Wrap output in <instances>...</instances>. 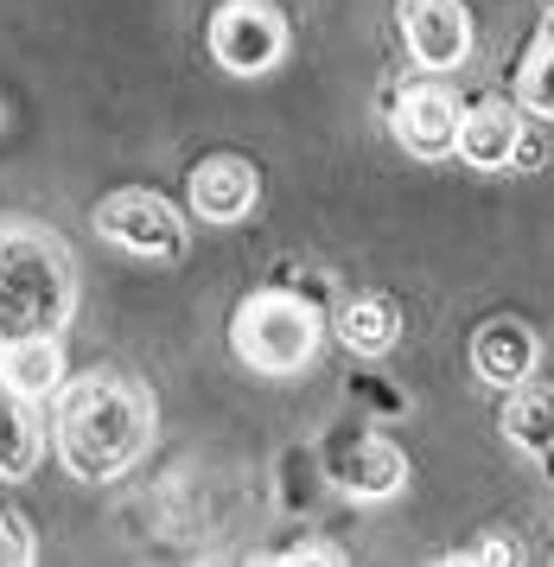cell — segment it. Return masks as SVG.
<instances>
[{
    "mask_svg": "<svg viewBox=\"0 0 554 567\" xmlns=\"http://www.w3.org/2000/svg\"><path fill=\"white\" fill-rule=\"evenodd\" d=\"M153 440V402L122 377H76L58 395V453L76 478H122Z\"/></svg>",
    "mask_w": 554,
    "mask_h": 567,
    "instance_id": "1",
    "label": "cell"
},
{
    "mask_svg": "<svg viewBox=\"0 0 554 567\" xmlns=\"http://www.w3.org/2000/svg\"><path fill=\"white\" fill-rule=\"evenodd\" d=\"M76 307V275L64 243L45 230H0V344L58 338Z\"/></svg>",
    "mask_w": 554,
    "mask_h": 567,
    "instance_id": "2",
    "label": "cell"
},
{
    "mask_svg": "<svg viewBox=\"0 0 554 567\" xmlns=\"http://www.w3.org/2000/svg\"><path fill=\"white\" fill-rule=\"evenodd\" d=\"M229 338H236L243 363L268 370V377H294L319 351V312L306 300H294V293H255L249 307L236 312Z\"/></svg>",
    "mask_w": 554,
    "mask_h": 567,
    "instance_id": "3",
    "label": "cell"
},
{
    "mask_svg": "<svg viewBox=\"0 0 554 567\" xmlns=\"http://www.w3.org/2000/svg\"><path fill=\"white\" fill-rule=\"evenodd\" d=\"M211 52H217L224 71L255 78V71L280 64L287 27H280V13L268 0H229V7H217V20H211Z\"/></svg>",
    "mask_w": 554,
    "mask_h": 567,
    "instance_id": "4",
    "label": "cell"
},
{
    "mask_svg": "<svg viewBox=\"0 0 554 567\" xmlns=\"http://www.w3.org/2000/svg\"><path fill=\"white\" fill-rule=\"evenodd\" d=\"M96 230L109 236V243H122L127 256H153V261L185 256V224H178L173 205L153 198V192H115V198H102Z\"/></svg>",
    "mask_w": 554,
    "mask_h": 567,
    "instance_id": "5",
    "label": "cell"
},
{
    "mask_svg": "<svg viewBox=\"0 0 554 567\" xmlns=\"http://www.w3.org/2000/svg\"><path fill=\"white\" fill-rule=\"evenodd\" d=\"M402 39L428 71H453L472 52V20L459 0H402Z\"/></svg>",
    "mask_w": 554,
    "mask_h": 567,
    "instance_id": "6",
    "label": "cell"
},
{
    "mask_svg": "<svg viewBox=\"0 0 554 567\" xmlns=\"http://www.w3.org/2000/svg\"><path fill=\"white\" fill-rule=\"evenodd\" d=\"M459 115H465V109H459L447 90H433V83H414V90H402V103H396V141H402L408 154L440 159V154H453Z\"/></svg>",
    "mask_w": 554,
    "mask_h": 567,
    "instance_id": "7",
    "label": "cell"
},
{
    "mask_svg": "<svg viewBox=\"0 0 554 567\" xmlns=\"http://www.w3.org/2000/svg\"><path fill=\"white\" fill-rule=\"evenodd\" d=\"M255 166L249 159H204L198 173H192V205H198V217H211V224H236V217H249L255 210Z\"/></svg>",
    "mask_w": 554,
    "mask_h": 567,
    "instance_id": "8",
    "label": "cell"
},
{
    "mask_svg": "<svg viewBox=\"0 0 554 567\" xmlns=\"http://www.w3.org/2000/svg\"><path fill=\"white\" fill-rule=\"evenodd\" d=\"M472 370H479L484 383H497V389L530 383L535 377V332L516 326V319H491V326L472 338Z\"/></svg>",
    "mask_w": 554,
    "mask_h": 567,
    "instance_id": "9",
    "label": "cell"
},
{
    "mask_svg": "<svg viewBox=\"0 0 554 567\" xmlns=\"http://www.w3.org/2000/svg\"><path fill=\"white\" fill-rule=\"evenodd\" d=\"M453 147L472 159V166L497 173V166H510L516 147H523V122H516V109L510 103H479V109L459 115V141Z\"/></svg>",
    "mask_w": 554,
    "mask_h": 567,
    "instance_id": "10",
    "label": "cell"
},
{
    "mask_svg": "<svg viewBox=\"0 0 554 567\" xmlns=\"http://www.w3.org/2000/svg\"><path fill=\"white\" fill-rule=\"evenodd\" d=\"M331 478L345 491H357V497H389V491H402L408 460L389 440H351V446L331 460Z\"/></svg>",
    "mask_w": 554,
    "mask_h": 567,
    "instance_id": "11",
    "label": "cell"
},
{
    "mask_svg": "<svg viewBox=\"0 0 554 567\" xmlns=\"http://www.w3.org/2000/svg\"><path fill=\"white\" fill-rule=\"evenodd\" d=\"M0 377L20 389L25 402L58 395L64 389V351H58V338H13V344H0Z\"/></svg>",
    "mask_w": 554,
    "mask_h": 567,
    "instance_id": "12",
    "label": "cell"
},
{
    "mask_svg": "<svg viewBox=\"0 0 554 567\" xmlns=\"http://www.w3.org/2000/svg\"><path fill=\"white\" fill-rule=\"evenodd\" d=\"M504 434L523 453H554V389L548 383H516L504 402Z\"/></svg>",
    "mask_w": 554,
    "mask_h": 567,
    "instance_id": "13",
    "label": "cell"
},
{
    "mask_svg": "<svg viewBox=\"0 0 554 567\" xmlns=\"http://www.w3.org/2000/svg\"><path fill=\"white\" fill-rule=\"evenodd\" d=\"M39 465V427L25 414V395L0 377V478H25Z\"/></svg>",
    "mask_w": 554,
    "mask_h": 567,
    "instance_id": "14",
    "label": "cell"
},
{
    "mask_svg": "<svg viewBox=\"0 0 554 567\" xmlns=\"http://www.w3.org/2000/svg\"><path fill=\"white\" fill-rule=\"evenodd\" d=\"M338 338H345L351 351H389V344H396V312H389V300H377V293L345 300V307H338Z\"/></svg>",
    "mask_w": 554,
    "mask_h": 567,
    "instance_id": "15",
    "label": "cell"
},
{
    "mask_svg": "<svg viewBox=\"0 0 554 567\" xmlns=\"http://www.w3.org/2000/svg\"><path fill=\"white\" fill-rule=\"evenodd\" d=\"M516 103L530 109V115H548L554 122V20L542 27V39L530 45L523 71H516Z\"/></svg>",
    "mask_w": 554,
    "mask_h": 567,
    "instance_id": "16",
    "label": "cell"
},
{
    "mask_svg": "<svg viewBox=\"0 0 554 567\" xmlns=\"http://www.w3.org/2000/svg\"><path fill=\"white\" fill-rule=\"evenodd\" d=\"M32 555H39V548H32V529H25L13 511H0V567H25Z\"/></svg>",
    "mask_w": 554,
    "mask_h": 567,
    "instance_id": "17",
    "label": "cell"
},
{
    "mask_svg": "<svg viewBox=\"0 0 554 567\" xmlns=\"http://www.w3.org/2000/svg\"><path fill=\"white\" fill-rule=\"evenodd\" d=\"M459 561H516V548H510V542H479V548H465Z\"/></svg>",
    "mask_w": 554,
    "mask_h": 567,
    "instance_id": "18",
    "label": "cell"
}]
</instances>
